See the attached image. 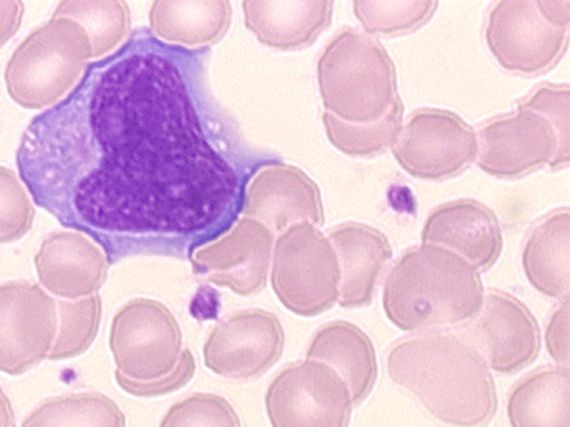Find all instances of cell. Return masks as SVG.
I'll return each instance as SVG.
<instances>
[{"mask_svg": "<svg viewBox=\"0 0 570 427\" xmlns=\"http://www.w3.org/2000/svg\"><path fill=\"white\" fill-rule=\"evenodd\" d=\"M53 17L80 24L97 59L116 51L130 33V10L125 0H63Z\"/></svg>", "mask_w": 570, "mask_h": 427, "instance_id": "26", "label": "cell"}, {"mask_svg": "<svg viewBox=\"0 0 570 427\" xmlns=\"http://www.w3.org/2000/svg\"><path fill=\"white\" fill-rule=\"evenodd\" d=\"M273 250L272 287L283 307L295 316L316 317L338 304L341 264L315 225H291Z\"/></svg>", "mask_w": 570, "mask_h": 427, "instance_id": "6", "label": "cell"}, {"mask_svg": "<svg viewBox=\"0 0 570 427\" xmlns=\"http://www.w3.org/2000/svg\"><path fill=\"white\" fill-rule=\"evenodd\" d=\"M0 427H17L14 408L2 387H0Z\"/></svg>", "mask_w": 570, "mask_h": 427, "instance_id": "37", "label": "cell"}, {"mask_svg": "<svg viewBox=\"0 0 570 427\" xmlns=\"http://www.w3.org/2000/svg\"><path fill=\"white\" fill-rule=\"evenodd\" d=\"M421 241L456 252L478 271H489L502 255L503 230L499 217L485 203L456 199L430 211Z\"/></svg>", "mask_w": 570, "mask_h": 427, "instance_id": "17", "label": "cell"}, {"mask_svg": "<svg viewBox=\"0 0 570 427\" xmlns=\"http://www.w3.org/2000/svg\"><path fill=\"white\" fill-rule=\"evenodd\" d=\"M403 115L404 105L399 96L390 111L373 123H345L324 112L322 125L331 146L342 155L355 157V159H373L384 155L389 148H393L403 129Z\"/></svg>", "mask_w": 570, "mask_h": 427, "instance_id": "27", "label": "cell"}, {"mask_svg": "<svg viewBox=\"0 0 570 427\" xmlns=\"http://www.w3.org/2000/svg\"><path fill=\"white\" fill-rule=\"evenodd\" d=\"M21 427H126V416L107 395L68 394L42 400Z\"/></svg>", "mask_w": 570, "mask_h": 427, "instance_id": "25", "label": "cell"}, {"mask_svg": "<svg viewBox=\"0 0 570 427\" xmlns=\"http://www.w3.org/2000/svg\"><path fill=\"white\" fill-rule=\"evenodd\" d=\"M455 335L480 352L489 368L507 376L528 368L541 351L537 318L520 299L502 290H490L480 314Z\"/></svg>", "mask_w": 570, "mask_h": 427, "instance_id": "13", "label": "cell"}, {"mask_svg": "<svg viewBox=\"0 0 570 427\" xmlns=\"http://www.w3.org/2000/svg\"><path fill=\"white\" fill-rule=\"evenodd\" d=\"M569 85H550L543 82L537 89L530 91L529 96L518 102V108H524L537 112L543 119L550 121L557 135V151L548 167L552 171H561L569 167V108H570Z\"/></svg>", "mask_w": 570, "mask_h": 427, "instance_id": "30", "label": "cell"}, {"mask_svg": "<svg viewBox=\"0 0 570 427\" xmlns=\"http://www.w3.org/2000/svg\"><path fill=\"white\" fill-rule=\"evenodd\" d=\"M481 272L456 252L421 244L391 268L382 307L395 328L422 332L468 324L484 305Z\"/></svg>", "mask_w": 570, "mask_h": 427, "instance_id": "3", "label": "cell"}, {"mask_svg": "<svg viewBox=\"0 0 570 427\" xmlns=\"http://www.w3.org/2000/svg\"><path fill=\"white\" fill-rule=\"evenodd\" d=\"M386 366L391 380L445 425L484 427L498 413V389L489 365L455 334L400 339L391 346Z\"/></svg>", "mask_w": 570, "mask_h": 427, "instance_id": "2", "label": "cell"}, {"mask_svg": "<svg viewBox=\"0 0 570 427\" xmlns=\"http://www.w3.org/2000/svg\"><path fill=\"white\" fill-rule=\"evenodd\" d=\"M317 86L325 112L352 125L382 119L399 98L397 69L376 38L342 29L321 52Z\"/></svg>", "mask_w": 570, "mask_h": 427, "instance_id": "4", "label": "cell"}, {"mask_svg": "<svg viewBox=\"0 0 570 427\" xmlns=\"http://www.w3.org/2000/svg\"><path fill=\"white\" fill-rule=\"evenodd\" d=\"M58 304L26 280L0 285V373L20 377L49 359L58 334Z\"/></svg>", "mask_w": 570, "mask_h": 427, "instance_id": "11", "label": "cell"}, {"mask_svg": "<svg viewBox=\"0 0 570 427\" xmlns=\"http://www.w3.org/2000/svg\"><path fill=\"white\" fill-rule=\"evenodd\" d=\"M91 58L85 29L76 21L51 17L12 51L3 72L8 96L24 110H49L71 93Z\"/></svg>", "mask_w": 570, "mask_h": 427, "instance_id": "5", "label": "cell"}, {"mask_svg": "<svg viewBox=\"0 0 570 427\" xmlns=\"http://www.w3.org/2000/svg\"><path fill=\"white\" fill-rule=\"evenodd\" d=\"M242 214L273 234L302 221L325 224L320 187L302 169L286 163L265 165L250 178Z\"/></svg>", "mask_w": 570, "mask_h": 427, "instance_id": "16", "label": "cell"}, {"mask_svg": "<svg viewBox=\"0 0 570 427\" xmlns=\"http://www.w3.org/2000/svg\"><path fill=\"white\" fill-rule=\"evenodd\" d=\"M328 239L342 269L338 305L345 309L367 307L393 257L389 238L372 226L347 221L330 229Z\"/></svg>", "mask_w": 570, "mask_h": 427, "instance_id": "19", "label": "cell"}, {"mask_svg": "<svg viewBox=\"0 0 570 427\" xmlns=\"http://www.w3.org/2000/svg\"><path fill=\"white\" fill-rule=\"evenodd\" d=\"M273 247L272 230L243 217L216 241L197 248L189 260L195 276L249 298L267 286Z\"/></svg>", "mask_w": 570, "mask_h": 427, "instance_id": "15", "label": "cell"}, {"mask_svg": "<svg viewBox=\"0 0 570 427\" xmlns=\"http://www.w3.org/2000/svg\"><path fill=\"white\" fill-rule=\"evenodd\" d=\"M23 17L24 3L21 0H0V47L19 32Z\"/></svg>", "mask_w": 570, "mask_h": 427, "instance_id": "35", "label": "cell"}, {"mask_svg": "<svg viewBox=\"0 0 570 427\" xmlns=\"http://www.w3.org/2000/svg\"><path fill=\"white\" fill-rule=\"evenodd\" d=\"M491 54L508 72L537 77L551 71L569 47V29L548 23L537 0H502L485 24Z\"/></svg>", "mask_w": 570, "mask_h": 427, "instance_id": "10", "label": "cell"}, {"mask_svg": "<svg viewBox=\"0 0 570 427\" xmlns=\"http://www.w3.org/2000/svg\"><path fill=\"white\" fill-rule=\"evenodd\" d=\"M537 7L548 23L559 29H569V0H564V2L538 0Z\"/></svg>", "mask_w": 570, "mask_h": 427, "instance_id": "36", "label": "cell"}, {"mask_svg": "<svg viewBox=\"0 0 570 427\" xmlns=\"http://www.w3.org/2000/svg\"><path fill=\"white\" fill-rule=\"evenodd\" d=\"M159 427H242V420L222 396L194 394L173 404Z\"/></svg>", "mask_w": 570, "mask_h": 427, "instance_id": "31", "label": "cell"}, {"mask_svg": "<svg viewBox=\"0 0 570 427\" xmlns=\"http://www.w3.org/2000/svg\"><path fill=\"white\" fill-rule=\"evenodd\" d=\"M476 167L499 180H518L550 165L557 151V135L550 121L518 108L481 126Z\"/></svg>", "mask_w": 570, "mask_h": 427, "instance_id": "14", "label": "cell"}, {"mask_svg": "<svg viewBox=\"0 0 570 427\" xmlns=\"http://www.w3.org/2000/svg\"><path fill=\"white\" fill-rule=\"evenodd\" d=\"M33 264L43 289L65 300L97 295L110 268L102 248L73 230L43 238Z\"/></svg>", "mask_w": 570, "mask_h": 427, "instance_id": "18", "label": "cell"}, {"mask_svg": "<svg viewBox=\"0 0 570 427\" xmlns=\"http://www.w3.org/2000/svg\"><path fill=\"white\" fill-rule=\"evenodd\" d=\"M108 347L117 370L135 381L169 376L180 360L183 334L159 300L135 298L112 317Z\"/></svg>", "mask_w": 570, "mask_h": 427, "instance_id": "7", "label": "cell"}, {"mask_svg": "<svg viewBox=\"0 0 570 427\" xmlns=\"http://www.w3.org/2000/svg\"><path fill=\"white\" fill-rule=\"evenodd\" d=\"M569 208L556 209L530 229L522 247V269L533 289L551 299L569 296Z\"/></svg>", "mask_w": 570, "mask_h": 427, "instance_id": "23", "label": "cell"}, {"mask_svg": "<svg viewBox=\"0 0 570 427\" xmlns=\"http://www.w3.org/2000/svg\"><path fill=\"white\" fill-rule=\"evenodd\" d=\"M476 130L456 112L441 108L412 112L393 146L400 168L422 181L459 177L476 160Z\"/></svg>", "mask_w": 570, "mask_h": 427, "instance_id": "9", "label": "cell"}, {"mask_svg": "<svg viewBox=\"0 0 570 427\" xmlns=\"http://www.w3.org/2000/svg\"><path fill=\"white\" fill-rule=\"evenodd\" d=\"M570 370L543 366L512 387L508 396L511 427H570Z\"/></svg>", "mask_w": 570, "mask_h": 427, "instance_id": "24", "label": "cell"}, {"mask_svg": "<svg viewBox=\"0 0 570 427\" xmlns=\"http://www.w3.org/2000/svg\"><path fill=\"white\" fill-rule=\"evenodd\" d=\"M306 356L336 370L350 387L354 407H360L376 385L379 369L373 341L351 321L336 320L321 326L308 344Z\"/></svg>", "mask_w": 570, "mask_h": 427, "instance_id": "21", "label": "cell"}, {"mask_svg": "<svg viewBox=\"0 0 570 427\" xmlns=\"http://www.w3.org/2000/svg\"><path fill=\"white\" fill-rule=\"evenodd\" d=\"M438 0H355L352 10L365 32L373 37H403L424 28L436 14Z\"/></svg>", "mask_w": 570, "mask_h": 427, "instance_id": "28", "label": "cell"}, {"mask_svg": "<svg viewBox=\"0 0 570 427\" xmlns=\"http://www.w3.org/2000/svg\"><path fill=\"white\" fill-rule=\"evenodd\" d=\"M195 373H197V361H195L193 351L189 348H183L176 369L167 377L155 381H135L116 369L115 378L117 386L125 394L135 396V398L149 399L159 398V396L174 394V391L183 389L193 380Z\"/></svg>", "mask_w": 570, "mask_h": 427, "instance_id": "33", "label": "cell"}, {"mask_svg": "<svg viewBox=\"0 0 570 427\" xmlns=\"http://www.w3.org/2000/svg\"><path fill=\"white\" fill-rule=\"evenodd\" d=\"M352 408L345 380L320 360L286 365L265 391L272 427H350Z\"/></svg>", "mask_w": 570, "mask_h": 427, "instance_id": "8", "label": "cell"}, {"mask_svg": "<svg viewBox=\"0 0 570 427\" xmlns=\"http://www.w3.org/2000/svg\"><path fill=\"white\" fill-rule=\"evenodd\" d=\"M233 20L228 0H155L149 30L160 41L185 48H207L225 38Z\"/></svg>", "mask_w": 570, "mask_h": 427, "instance_id": "22", "label": "cell"}, {"mask_svg": "<svg viewBox=\"0 0 570 427\" xmlns=\"http://www.w3.org/2000/svg\"><path fill=\"white\" fill-rule=\"evenodd\" d=\"M35 205L12 169L0 167V244H12L32 229Z\"/></svg>", "mask_w": 570, "mask_h": 427, "instance_id": "32", "label": "cell"}, {"mask_svg": "<svg viewBox=\"0 0 570 427\" xmlns=\"http://www.w3.org/2000/svg\"><path fill=\"white\" fill-rule=\"evenodd\" d=\"M58 338L51 348V361L73 359L85 355L101 328L102 299L99 295L78 300L59 299Z\"/></svg>", "mask_w": 570, "mask_h": 427, "instance_id": "29", "label": "cell"}, {"mask_svg": "<svg viewBox=\"0 0 570 427\" xmlns=\"http://www.w3.org/2000/svg\"><path fill=\"white\" fill-rule=\"evenodd\" d=\"M210 58L135 30L21 135L16 165L30 198L110 265L189 259L240 217L264 157L217 102Z\"/></svg>", "mask_w": 570, "mask_h": 427, "instance_id": "1", "label": "cell"}, {"mask_svg": "<svg viewBox=\"0 0 570 427\" xmlns=\"http://www.w3.org/2000/svg\"><path fill=\"white\" fill-rule=\"evenodd\" d=\"M285 341L276 314L243 309L220 320L208 334L203 347L204 365L229 380H258L281 360Z\"/></svg>", "mask_w": 570, "mask_h": 427, "instance_id": "12", "label": "cell"}, {"mask_svg": "<svg viewBox=\"0 0 570 427\" xmlns=\"http://www.w3.org/2000/svg\"><path fill=\"white\" fill-rule=\"evenodd\" d=\"M547 350L559 366L569 368V296L551 314L546 332Z\"/></svg>", "mask_w": 570, "mask_h": 427, "instance_id": "34", "label": "cell"}, {"mask_svg": "<svg viewBox=\"0 0 570 427\" xmlns=\"http://www.w3.org/2000/svg\"><path fill=\"white\" fill-rule=\"evenodd\" d=\"M333 0H245V26L263 46L298 51L312 46L333 20Z\"/></svg>", "mask_w": 570, "mask_h": 427, "instance_id": "20", "label": "cell"}]
</instances>
